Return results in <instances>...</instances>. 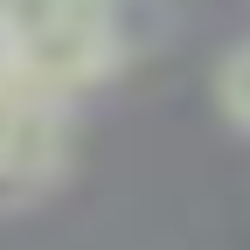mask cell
Segmentation results:
<instances>
[{
	"label": "cell",
	"instance_id": "obj_1",
	"mask_svg": "<svg viewBox=\"0 0 250 250\" xmlns=\"http://www.w3.org/2000/svg\"><path fill=\"white\" fill-rule=\"evenodd\" d=\"M125 56V0H0V70L49 98L111 83Z\"/></svg>",
	"mask_w": 250,
	"mask_h": 250
},
{
	"label": "cell",
	"instance_id": "obj_2",
	"mask_svg": "<svg viewBox=\"0 0 250 250\" xmlns=\"http://www.w3.org/2000/svg\"><path fill=\"white\" fill-rule=\"evenodd\" d=\"M70 167V98L0 70V202H35Z\"/></svg>",
	"mask_w": 250,
	"mask_h": 250
},
{
	"label": "cell",
	"instance_id": "obj_3",
	"mask_svg": "<svg viewBox=\"0 0 250 250\" xmlns=\"http://www.w3.org/2000/svg\"><path fill=\"white\" fill-rule=\"evenodd\" d=\"M250 56H243V42H229L223 49V62H215V111H223V125L229 132H243L250 125Z\"/></svg>",
	"mask_w": 250,
	"mask_h": 250
}]
</instances>
